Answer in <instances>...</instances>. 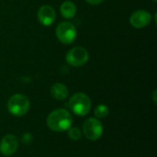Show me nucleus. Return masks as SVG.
Instances as JSON below:
<instances>
[{
	"mask_svg": "<svg viewBox=\"0 0 157 157\" xmlns=\"http://www.w3.org/2000/svg\"><path fill=\"white\" fill-rule=\"evenodd\" d=\"M95 116L98 119H103L106 118L109 115V108L106 105H98L96 109H95Z\"/></svg>",
	"mask_w": 157,
	"mask_h": 157,
	"instance_id": "obj_12",
	"label": "nucleus"
},
{
	"mask_svg": "<svg viewBox=\"0 0 157 157\" xmlns=\"http://www.w3.org/2000/svg\"><path fill=\"white\" fill-rule=\"evenodd\" d=\"M83 133L90 141L98 140L103 133L102 123L97 118H89L83 124Z\"/></svg>",
	"mask_w": 157,
	"mask_h": 157,
	"instance_id": "obj_5",
	"label": "nucleus"
},
{
	"mask_svg": "<svg viewBox=\"0 0 157 157\" xmlns=\"http://www.w3.org/2000/svg\"><path fill=\"white\" fill-rule=\"evenodd\" d=\"M156 93H157L156 90H155V91H154V93H153V99H154V102H155V104H156V103H157Z\"/></svg>",
	"mask_w": 157,
	"mask_h": 157,
	"instance_id": "obj_16",
	"label": "nucleus"
},
{
	"mask_svg": "<svg viewBox=\"0 0 157 157\" xmlns=\"http://www.w3.org/2000/svg\"><path fill=\"white\" fill-rule=\"evenodd\" d=\"M37 17L40 24L43 26H51L56 18V12L52 6L43 5L39 8Z\"/></svg>",
	"mask_w": 157,
	"mask_h": 157,
	"instance_id": "obj_9",
	"label": "nucleus"
},
{
	"mask_svg": "<svg viewBox=\"0 0 157 157\" xmlns=\"http://www.w3.org/2000/svg\"><path fill=\"white\" fill-rule=\"evenodd\" d=\"M51 95L53 98L57 100H64L69 95L68 88L65 85L62 83H56L51 87Z\"/></svg>",
	"mask_w": 157,
	"mask_h": 157,
	"instance_id": "obj_10",
	"label": "nucleus"
},
{
	"mask_svg": "<svg viewBox=\"0 0 157 157\" xmlns=\"http://www.w3.org/2000/svg\"><path fill=\"white\" fill-rule=\"evenodd\" d=\"M153 1H154V2H156L157 0H153Z\"/></svg>",
	"mask_w": 157,
	"mask_h": 157,
	"instance_id": "obj_17",
	"label": "nucleus"
},
{
	"mask_svg": "<svg viewBox=\"0 0 157 157\" xmlns=\"http://www.w3.org/2000/svg\"><path fill=\"white\" fill-rule=\"evenodd\" d=\"M151 21L152 15L146 10H137L133 12L130 17V22L135 29H143L149 25Z\"/></svg>",
	"mask_w": 157,
	"mask_h": 157,
	"instance_id": "obj_8",
	"label": "nucleus"
},
{
	"mask_svg": "<svg viewBox=\"0 0 157 157\" xmlns=\"http://www.w3.org/2000/svg\"><path fill=\"white\" fill-rule=\"evenodd\" d=\"M29 106V98L22 94L13 95L7 101V109L9 113L16 117H21L27 114Z\"/></svg>",
	"mask_w": 157,
	"mask_h": 157,
	"instance_id": "obj_3",
	"label": "nucleus"
},
{
	"mask_svg": "<svg viewBox=\"0 0 157 157\" xmlns=\"http://www.w3.org/2000/svg\"><path fill=\"white\" fill-rule=\"evenodd\" d=\"M67 131H68L69 138L73 141H78L82 137V132L77 127H73V128L70 127Z\"/></svg>",
	"mask_w": 157,
	"mask_h": 157,
	"instance_id": "obj_13",
	"label": "nucleus"
},
{
	"mask_svg": "<svg viewBox=\"0 0 157 157\" xmlns=\"http://www.w3.org/2000/svg\"><path fill=\"white\" fill-rule=\"evenodd\" d=\"M86 2H87L90 5L96 6V5H99L100 3H102L103 0H86Z\"/></svg>",
	"mask_w": 157,
	"mask_h": 157,
	"instance_id": "obj_15",
	"label": "nucleus"
},
{
	"mask_svg": "<svg viewBox=\"0 0 157 157\" xmlns=\"http://www.w3.org/2000/svg\"><path fill=\"white\" fill-rule=\"evenodd\" d=\"M18 148V140L14 134H7L0 142V153L5 156L14 155Z\"/></svg>",
	"mask_w": 157,
	"mask_h": 157,
	"instance_id": "obj_7",
	"label": "nucleus"
},
{
	"mask_svg": "<svg viewBox=\"0 0 157 157\" xmlns=\"http://www.w3.org/2000/svg\"><path fill=\"white\" fill-rule=\"evenodd\" d=\"M68 106L74 114L83 117L89 113L91 109V100L87 95L79 92L71 97Z\"/></svg>",
	"mask_w": 157,
	"mask_h": 157,
	"instance_id": "obj_2",
	"label": "nucleus"
},
{
	"mask_svg": "<svg viewBox=\"0 0 157 157\" xmlns=\"http://www.w3.org/2000/svg\"><path fill=\"white\" fill-rule=\"evenodd\" d=\"M73 123V118L68 110L58 109L52 111L47 118V126L53 132H65Z\"/></svg>",
	"mask_w": 157,
	"mask_h": 157,
	"instance_id": "obj_1",
	"label": "nucleus"
},
{
	"mask_svg": "<svg viewBox=\"0 0 157 157\" xmlns=\"http://www.w3.org/2000/svg\"><path fill=\"white\" fill-rule=\"evenodd\" d=\"M31 140H32V137H31V135L29 133H26L22 137V142L24 144H29L31 142Z\"/></svg>",
	"mask_w": 157,
	"mask_h": 157,
	"instance_id": "obj_14",
	"label": "nucleus"
},
{
	"mask_svg": "<svg viewBox=\"0 0 157 157\" xmlns=\"http://www.w3.org/2000/svg\"><path fill=\"white\" fill-rule=\"evenodd\" d=\"M77 35L76 29L74 24L63 21L56 27V37L63 44H71L75 41Z\"/></svg>",
	"mask_w": 157,
	"mask_h": 157,
	"instance_id": "obj_4",
	"label": "nucleus"
},
{
	"mask_svg": "<svg viewBox=\"0 0 157 157\" xmlns=\"http://www.w3.org/2000/svg\"><path fill=\"white\" fill-rule=\"evenodd\" d=\"M89 54L86 49L83 47H75L66 54V62L74 67H80L86 64L88 61Z\"/></svg>",
	"mask_w": 157,
	"mask_h": 157,
	"instance_id": "obj_6",
	"label": "nucleus"
},
{
	"mask_svg": "<svg viewBox=\"0 0 157 157\" xmlns=\"http://www.w3.org/2000/svg\"><path fill=\"white\" fill-rule=\"evenodd\" d=\"M60 12L64 18H72L76 14V6L72 1H64L60 6Z\"/></svg>",
	"mask_w": 157,
	"mask_h": 157,
	"instance_id": "obj_11",
	"label": "nucleus"
}]
</instances>
